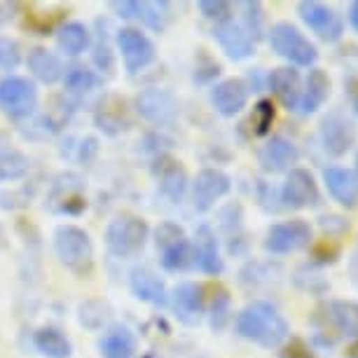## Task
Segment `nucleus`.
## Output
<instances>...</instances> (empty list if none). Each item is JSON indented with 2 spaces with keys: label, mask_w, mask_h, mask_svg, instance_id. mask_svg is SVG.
Wrapping results in <instances>:
<instances>
[{
  "label": "nucleus",
  "mask_w": 358,
  "mask_h": 358,
  "mask_svg": "<svg viewBox=\"0 0 358 358\" xmlns=\"http://www.w3.org/2000/svg\"><path fill=\"white\" fill-rule=\"evenodd\" d=\"M234 328L244 340H251L265 349H276L288 340V323L272 302L253 300L236 314Z\"/></svg>",
  "instance_id": "obj_1"
},
{
  "label": "nucleus",
  "mask_w": 358,
  "mask_h": 358,
  "mask_svg": "<svg viewBox=\"0 0 358 358\" xmlns=\"http://www.w3.org/2000/svg\"><path fill=\"white\" fill-rule=\"evenodd\" d=\"M309 323L316 330L314 342L321 347H333L340 340L358 337V302L354 300H326L314 309Z\"/></svg>",
  "instance_id": "obj_2"
},
{
  "label": "nucleus",
  "mask_w": 358,
  "mask_h": 358,
  "mask_svg": "<svg viewBox=\"0 0 358 358\" xmlns=\"http://www.w3.org/2000/svg\"><path fill=\"white\" fill-rule=\"evenodd\" d=\"M54 251L59 260L64 262L71 272L80 276L92 274L94 269V246L90 234L78 225H62L54 232Z\"/></svg>",
  "instance_id": "obj_3"
},
{
  "label": "nucleus",
  "mask_w": 358,
  "mask_h": 358,
  "mask_svg": "<svg viewBox=\"0 0 358 358\" xmlns=\"http://www.w3.org/2000/svg\"><path fill=\"white\" fill-rule=\"evenodd\" d=\"M269 47H272V52L276 57L286 59V62L293 66H302V69L314 66L316 59H319L316 45L309 43L300 33V29L288 22H279L269 29Z\"/></svg>",
  "instance_id": "obj_4"
},
{
  "label": "nucleus",
  "mask_w": 358,
  "mask_h": 358,
  "mask_svg": "<svg viewBox=\"0 0 358 358\" xmlns=\"http://www.w3.org/2000/svg\"><path fill=\"white\" fill-rule=\"evenodd\" d=\"M150 227L143 218L136 215H120L106 229V246L117 258H131L145 248Z\"/></svg>",
  "instance_id": "obj_5"
},
{
  "label": "nucleus",
  "mask_w": 358,
  "mask_h": 358,
  "mask_svg": "<svg viewBox=\"0 0 358 358\" xmlns=\"http://www.w3.org/2000/svg\"><path fill=\"white\" fill-rule=\"evenodd\" d=\"M155 246L159 251L162 267L169 272H180L192 262V244L185 229L176 222H159L155 229Z\"/></svg>",
  "instance_id": "obj_6"
},
{
  "label": "nucleus",
  "mask_w": 358,
  "mask_h": 358,
  "mask_svg": "<svg viewBox=\"0 0 358 358\" xmlns=\"http://www.w3.org/2000/svg\"><path fill=\"white\" fill-rule=\"evenodd\" d=\"M312 239H314L312 225L302 218H293L286 222H276V225L269 227L262 246L272 255H288L312 246Z\"/></svg>",
  "instance_id": "obj_7"
},
{
  "label": "nucleus",
  "mask_w": 358,
  "mask_h": 358,
  "mask_svg": "<svg viewBox=\"0 0 358 358\" xmlns=\"http://www.w3.org/2000/svg\"><path fill=\"white\" fill-rule=\"evenodd\" d=\"M279 197L283 201V206L295 208V211L316 206L321 199V194H319V183H316L314 173L307 171V169L293 166L288 171L286 180H283Z\"/></svg>",
  "instance_id": "obj_8"
},
{
  "label": "nucleus",
  "mask_w": 358,
  "mask_h": 358,
  "mask_svg": "<svg viewBox=\"0 0 358 358\" xmlns=\"http://www.w3.org/2000/svg\"><path fill=\"white\" fill-rule=\"evenodd\" d=\"M38 106V90L26 78H5L0 83V110L10 117H29Z\"/></svg>",
  "instance_id": "obj_9"
},
{
  "label": "nucleus",
  "mask_w": 358,
  "mask_h": 358,
  "mask_svg": "<svg viewBox=\"0 0 358 358\" xmlns=\"http://www.w3.org/2000/svg\"><path fill=\"white\" fill-rule=\"evenodd\" d=\"M47 206L54 213L64 215H80L87 208L85 183L76 173H62L52 185V192L47 197Z\"/></svg>",
  "instance_id": "obj_10"
},
{
  "label": "nucleus",
  "mask_w": 358,
  "mask_h": 358,
  "mask_svg": "<svg viewBox=\"0 0 358 358\" xmlns=\"http://www.w3.org/2000/svg\"><path fill=\"white\" fill-rule=\"evenodd\" d=\"M319 136L323 150L333 157H344L356 143V129L344 115L328 113L319 124Z\"/></svg>",
  "instance_id": "obj_11"
},
{
  "label": "nucleus",
  "mask_w": 358,
  "mask_h": 358,
  "mask_svg": "<svg viewBox=\"0 0 358 358\" xmlns=\"http://www.w3.org/2000/svg\"><path fill=\"white\" fill-rule=\"evenodd\" d=\"M297 15L309 26L314 33H319V38H323L326 43H337L344 33V24L340 15H335L328 5L316 3V0H302L297 5Z\"/></svg>",
  "instance_id": "obj_12"
},
{
  "label": "nucleus",
  "mask_w": 358,
  "mask_h": 358,
  "mask_svg": "<svg viewBox=\"0 0 358 358\" xmlns=\"http://www.w3.org/2000/svg\"><path fill=\"white\" fill-rule=\"evenodd\" d=\"M232 190V180L227 173L218 171V169H201L192 183V199L197 211H208L215 201L222 199Z\"/></svg>",
  "instance_id": "obj_13"
},
{
  "label": "nucleus",
  "mask_w": 358,
  "mask_h": 358,
  "mask_svg": "<svg viewBox=\"0 0 358 358\" xmlns=\"http://www.w3.org/2000/svg\"><path fill=\"white\" fill-rule=\"evenodd\" d=\"M117 50L129 73H138L155 59V45L150 43V38L136 29L117 31Z\"/></svg>",
  "instance_id": "obj_14"
},
{
  "label": "nucleus",
  "mask_w": 358,
  "mask_h": 358,
  "mask_svg": "<svg viewBox=\"0 0 358 358\" xmlns=\"http://www.w3.org/2000/svg\"><path fill=\"white\" fill-rule=\"evenodd\" d=\"M152 176H155V180H157L164 197H169L171 201H180L185 197L187 171L178 159L171 157V155H159V157L152 162Z\"/></svg>",
  "instance_id": "obj_15"
},
{
  "label": "nucleus",
  "mask_w": 358,
  "mask_h": 358,
  "mask_svg": "<svg viewBox=\"0 0 358 358\" xmlns=\"http://www.w3.org/2000/svg\"><path fill=\"white\" fill-rule=\"evenodd\" d=\"M213 38L218 40L222 52H225L227 59H232V62H244V59L255 54L253 38L244 31V26L232 22V19H225V22L215 24L213 26Z\"/></svg>",
  "instance_id": "obj_16"
},
{
  "label": "nucleus",
  "mask_w": 358,
  "mask_h": 358,
  "mask_svg": "<svg viewBox=\"0 0 358 358\" xmlns=\"http://www.w3.org/2000/svg\"><path fill=\"white\" fill-rule=\"evenodd\" d=\"M211 103L215 108V113H220L222 117H234L248 103V85L239 78L222 80V83L213 85Z\"/></svg>",
  "instance_id": "obj_17"
},
{
  "label": "nucleus",
  "mask_w": 358,
  "mask_h": 358,
  "mask_svg": "<svg viewBox=\"0 0 358 358\" xmlns=\"http://www.w3.org/2000/svg\"><path fill=\"white\" fill-rule=\"evenodd\" d=\"M173 312L180 323L185 326H197L201 314H204V286L192 281H185L173 288L171 297Z\"/></svg>",
  "instance_id": "obj_18"
},
{
  "label": "nucleus",
  "mask_w": 358,
  "mask_h": 358,
  "mask_svg": "<svg viewBox=\"0 0 358 358\" xmlns=\"http://www.w3.org/2000/svg\"><path fill=\"white\" fill-rule=\"evenodd\" d=\"M136 110L148 122L169 124L176 120L178 106H176V99L171 94L164 90H145L136 96Z\"/></svg>",
  "instance_id": "obj_19"
},
{
  "label": "nucleus",
  "mask_w": 358,
  "mask_h": 358,
  "mask_svg": "<svg viewBox=\"0 0 358 358\" xmlns=\"http://www.w3.org/2000/svg\"><path fill=\"white\" fill-rule=\"evenodd\" d=\"M323 183L337 204L344 208H354L358 204V173L344 166L323 169Z\"/></svg>",
  "instance_id": "obj_20"
},
{
  "label": "nucleus",
  "mask_w": 358,
  "mask_h": 358,
  "mask_svg": "<svg viewBox=\"0 0 358 358\" xmlns=\"http://www.w3.org/2000/svg\"><path fill=\"white\" fill-rule=\"evenodd\" d=\"M94 122L108 136H117L131 127L129 106L122 96H106L94 113Z\"/></svg>",
  "instance_id": "obj_21"
},
{
  "label": "nucleus",
  "mask_w": 358,
  "mask_h": 358,
  "mask_svg": "<svg viewBox=\"0 0 358 358\" xmlns=\"http://www.w3.org/2000/svg\"><path fill=\"white\" fill-rule=\"evenodd\" d=\"M258 159H260V164L267 173H281V171H290L293 164H297V159H300V150H297L288 138L272 136L265 145L260 148Z\"/></svg>",
  "instance_id": "obj_22"
},
{
  "label": "nucleus",
  "mask_w": 358,
  "mask_h": 358,
  "mask_svg": "<svg viewBox=\"0 0 358 358\" xmlns=\"http://www.w3.org/2000/svg\"><path fill=\"white\" fill-rule=\"evenodd\" d=\"M269 87H272L274 96L281 101V106L286 110H297L300 106V96H302V80L300 73L290 66H283V69H274L269 73Z\"/></svg>",
  "instance_id": "obj_23"
},
{
  "label": "nucleus",
  "mask_w": 358,
  "mask_h": 358,
  "mask_svg": "<svg viewBox=\"0 0 358 358\" xmlns=\"http://www.w3.org/2000/svg\"><path fill=\"white\" fill-rule=\"evenodd\" d=\"M192 262L199 267V272H204L208 276H218L222 272V258L218 251V241L215 234L211 232V227L201 225L197 232V241L192 246Z\"/></svg>",
  "instance_id": "obj_24"
},
{
  "label": "nucleus",
  "mask_w": 358,
  "mask_h": 358,
  "mask_svg": "<svg viewBox=\"0 0 358 358\" xmlns=\"http://www.w3.org/2000/svg\"><path fill=\"white\" fill-rule=\"evenodd\" d=\"M129 286H131V293L136 295L138 300L148 302V305H155V307H164L166 305L164 281H162L157 274H152L150 269H145V267L131 269Z\"/></svg>",
  "instance_id": "obj_25"
},
{
  "label": "nucleus",
  "mask_w": 358,
  "mask_h": 358,
  "mask_svg": "<svg viewBox=\"0 0 358 358\" xmlns=\"http://www.w3.org/2000/svg\"><path fill=\"white\" fill-rule=\"evenodd\" d=\"M328 96H330L328 73L321 71V69H312V71H309L307 80H305V90H302L297 110H300L302 115H314L323 103H326Z\"/></svg>",
  "instance_id": "obj_26"
},
{
  "label": "nucleus",
  "mask_w": 358,
  "mask_h": 358,
  "mask_svg": "<svg viewBox=\"0 0 358 358\" xmlns=\"http://www.w3.org/2000/svg\"><path fill=\"white\" fill-rule=\"evenodd\" d=\"M99 351L103 358H134L136 354V337L122 326H115L99 340Z\"/></svg>",
  "instance_id": "obj_27"
},
{
  "label": "nucleus",
  "mask_w": 358,
  "mask_h": 358,
  "mask_svg": "<svg viewBox=\"0 0 358 358\" xmlns=\"http://www.w3.org/2000/svg\"><path fill=\"white\" fill-rule=\"evenodd\" d=\"M29 69L33 73V78L45 85H54L64 78L62 62H59L50 50H45V47H36V50L29 54Z\"/></svg>",
  "instance_id": "obj_28"
},
{
  "label": "nucleus",
  "mask_w": 358,
  "mask_h": 358,
  "mask_svg": "<svg viewBox=\"0 0 358 358\" xmlns=\"http://www.w3.org/2000/svg\"><path fill=\"white\" fill-rule=\"evenodd\" d=\"M36 347L47 358H71L73 344L59 328H40L36 333Z\"/></svg>",
  "instance_id": "obj_29"
},
{
  "label": "nucleus",
  "mask_w": 358,
  "mask_h": 358,
  "mask_svg": "<svg viewBox=\"0 0 358 358\" xmlns=\"http://www.w3.org/2000/svg\"><path fill=\"white\" fill-rule=\"evenodd\" d=\"M57 45H59V50L64 54H69V57H78V54H83L87 47H90V31H87L85 24L69 22L59 29Z\"/></svg>",
  "instance_id": "obj_30"
},
{
  "label": "nucleus",
  "mask_w": 358,
  "mask_h": 358,
  "mask_svg": "<svg viewBox=\"0 0 358 358\" xmlns=\"http://www.w3.org/2000/svg\"><path fill=\"white\" fill-rule=\"evenodd\" d=\"M293 281H295V286L302 290V293H309V295H326V293H330V281L321 274V269L316 265L300 267L295 272Z\"/></svg>",
  "instance_id": "obj_31"
},
{
  "label": "nucleus",
  "mask_w": 358,
  "mask_h": 358,
  "mask_svg": "<svg viewBox=\"0 0 358 358\" xmlns=\"http://www.w3.org/2000/svg\"><path fill=\"white\" fill-rule=\"evenodd\" d=\"M31 162L19 150H0V183L19 180L29 173Z\"/></svg>",
  "instance_id": "obj_32"
},
{
  "label": "nucleus",
  "mask_w": 358,
  "mask_h": 358,
  "mask_svg": "<svg viewBox=\"0 0 358 358\" xmlns=\"http://www.w3.org/2000/svg\"><path fill=\"white\" fill-rule=\"evenodd\" d=\"M166 10L169 3H157V0H145V3H138V19L143 22L148 29L152 31H164L166 26Z\"/></svg>",
  "instance_id": "obj_33"
},
{
  "label": "nucleus",
  "mask_w": 358,
  "mask_h": 358,
  "mask_svg": "<svg viewBox=\"0 0 358 358\" xmlns=\"http://www.w3.org/2000/svg\"><path fill=\"white\" fill-rule=\"evenodd\" d=\"M274 117H276V108L272 103V99H260L251 115V124H253L251 129L255 136H267V134L272 131Z\"/></svg>",
  "instance_id": "obj_34"
},
{
  "label": "nucleus",
  "mask_w": 358,
  "mask_h": 358,
  "mask_svg": "<svg viewBox=\"0 0 358 358\" xmlns=\"http://www.w3.org/2000/svg\"><path fill=\"white\" fill-rule=\"evenodd\" d=\"M110 316V309L103 300H87L80 305V323L90 330H99L103 328V323Z\"/></svg>",
  "instance_id": "obj_35"
},
{
  "label": "nucleus",
  "mask_w": 358,
  "mask_h": 358,
  "mask_svg": "<svg viewBox=\"0 0 358 358\" xmlns=\"http://www.w3.org/2000/svg\"><path fill=\"white\" fill-rule=\"evenodd\" d=\"M342 255V246L337 239H328L323 236L321 241L312 244V265L316 267H326V265H335Z\"/></svg>",
  "instance_id": "obj_36"
},
{
  "label": "nucleus",
  "mask_w": 358,
  "mask_h": 358,
  "mask_svg": "<svg viewBox=\"0 0 358 358\" xmlns=\"http://www.w3.org/2000/svg\"><path fill=\"white\" fill-rule=\"evenodd\" d=\"M229 305H232V297L225 288L215 286L211 295V326L215 330H222L229 319Z\"/></svg>",
  "instance_id": "obj_37"
},
{
  "label": "nucleus",
  "mask_w": 358,
  "mask_h": 358,
  "mask_svg": "<svg viewBox=\"0 0 358 358\" xmlns=\"http://www.w3.org/2000/svg\"><path fill=\"white\" fill-rule=\"evenodd\" d=\"M241 10H244V31L253 38V43L260 38L262 33V24H265V15H262V5L260 3H241Z\"/></svg>",
  "instance_id": "obj_38"
},
{
  "label": "nucleus",
  "mask_w": 358,
  "mask_h": 358,
  "mask_svg": "<svg viewBox=\"0 0 358 358\" xmlns=\"http://www.w3.org/2000/svg\"><path fill=\"white\" fill-rule=\"evenodd\" d=\"M99 85V78L92 71L85 69H73L71 73H66V87L71 94H87Z\"/></svg>",
  "instance_id": "obj_39"
},
{
  "label": "nucleus",
  "mask_w": 358,
  "mask_h": 358,
  "mask_svg": "<svg viewBox=\"0 0 358 358\" xmlns=\"http://www.w3.org/2000/svg\"><path fill=\"white\" fill-rule=\"evenodd\" d=\"M22 62V47L12 38H0V71H12Z\"/></svg>",
  "instance_id": "obj_40"
},
{
  "label": "nucleus",
  "mask_w": 358,
  "mask_h": 358,
  "mask_svg": "<svg viewBox=\"0 0 358 358\" xmlns=\"http://www.w3.org/2000/svg\"><path fill=\"white\" fill-rule=\"evenodd\" d=\"M319 225H321L323 234H326L328 239H340V236H344L349 232V220L342 218V215H335V213L321 215Z\"/></svg>",
  "instance_id": "obj_41"
},
{
  "label": "nucleus",
  "mask_w": 358,
  "mask_h": 358,
  "mask_svg": "<svg viewBox=\"0 0 358 358\" xmlns=\"http://www.w3.org/2000/svg\"><path fill=\"white\" fill-rule=\"evenodd\" d=\"M199 12L206 19H215V22H225L229 19V12H232V5L225 3V0H199Z\"/></svg>",
  "instance_id": "obj_42"
},
{
  "label": "nucleus",
  "mask_w": 358,
  "mask_h": 358,
  "mask_svg": "<svg viewBox=\"0 0 358 358\" xmlns=\"http://www.w3.org/2000/svg\"><path fill=\"white\" fill-rule=\"evenodd\" d=\"M218 76H220V64L213 62L204 50H199V62H197V71H194V80H197V83H208V80H213Z\"/></svg>",
  "instance_id": "obj_43"
},
{
  "label": "nucleus",
  "mask_w": 358,
  "mask_h": 358,
  "mask_svg": "<svg viewBox=\"0 0 358 358\" xmlns=\"http://www.w3.org/2000/svg\"><path fill=\"white\" fill-rule=\"evenodd\" d=\"M59 22V15H52V17H43V15H26L24 19V26L26 29H31L33 33H38V36H47L54 26Z\"/></svg>",
  "instance_id": "obj_44"
},
{
  "label": "nucleus",
  "mask_w": 358,
  "mask_h": 358,
  "mask_svg": "<svg viewBox=\"0 0 358 358\" xmlns=\"http://www.w3.org/2000/svg\"><path fill=\"white\" fill-rule=\"evenodd\" d=\"M279 358H316V356L312 354V349H309L305 342L293 337L288 344H283V347H281Z\"/></svg>",
  "instance_id": "obj_45"
},
{
  "label": "nucleus",
  "mask_w": 358,
  "mask_h": 358,
  "mask_svg": "<svg viewBox=\"0 0 358 358\" xmlns=\"http://www.w3.org/2000/svg\"><path fill=\"white\" fill-rule=\"evenodd\" d=\"M94 64H96L99 71L113 73L115 57H113V52H110V45H108V43H99L96 45V50H94Z\"/></svg>",
  "instance_id": "obj_46"
},
{
  "label": "nucleus",
  "mask_w": 358,
  "mask_h": 358,
  "mask_svg": "<svg viewBox=\"0 0 358 358\" xmlns=\"http://www.w3.org/2000/svg\"><path fill=\"white\" fill-rule=\"evenodd\" d=\"M110 8L122 19H136L138 17V0H113Z\"/></svg>",
  "instance_id": "obj_47"
},
{
  "label": "nucleus",
  "mask_w": 358,
  "mask_h": 358,
  "mask_svg": "<svg viewBox=\"0 0 358 358\" xmlns=\"http://www.w3.org/2000/svg\"><path fill=\"white\" fill-rule=\"evenodd\" d=\"M344 96H347L351 110L358 115V78L356 76L344 78Z\"/></svg>",
  "instance_id": "obj_48"
},
{
  "label": "nucleus",
  "mask_w": 358,
  "mask_h": 358,
  "mask_svg": "<svg viewBox=\"0 0 358 358\" xmlns=\"http://www.w3.org/2000/svg\"><path fill=\"white\" fill-rule=\"evenodd\" d=\"M349 274H351V281L358 286V246L354 248V253H351V258H349Z\"/></svg>",
  "instance_id": "obj_49"
},
{
  "label": "nucleus",
  "mask_w": 358,
  "mask_h": 358,
  "mask_svg": "<svg viewBox=\"0 0 358 358\" xmlns=\"http://www.w3.org/2000/svg\"><path fill=\"white\" fill-rule=\"evenodd\" d=\"M349 24H351V29L358 33V0L349 5Z\"/></svg>",
  "instance_id": "obj_50"
},
{
  "label": "nucleus",
  "mask_w": 358,
  "mask_h": 358,
  "mask_svg": "<svg viewBox=\"0 0 358 358\" xmlns=\"http://www.w3.org/2000/svg\"><path fill=\"white\" fill-rule=\"evenodd\" d=\"M347 356L349 358H358V337L354 340V344H351V347L347 349Z\"/></svg>",
  "instance_id": "obj_51"
},
{
  "label": "nucleus",
  "mask_w": 358,
  "mask_h": 358,
  "mask_svg": "<svg viewBox=\"0 0 358 358\" xmlns=\"http://www.w3.org/2000/svg\"><path fill=\"white\" fill-rule=\"evenodd\" d=\"M141 358H159V356H155V354H145V356H141Z\"/></svg>",
  "instance_id": "obj_52"
},
{
  "label": "nucleus",
  "mask_w": 358,
  "mask_h": 358,
  "mask_svg": "<svg viewBox=\"0 0 358 358\" xmlns=\"http://www.w3.org/2000/svg\"><path fill=\"white\" fill-rule=\"evenodd\" d=\"M356 169H358V155H356Z\"/></svg>",
  "instance_id": "obj_53"
}]
</instances>
